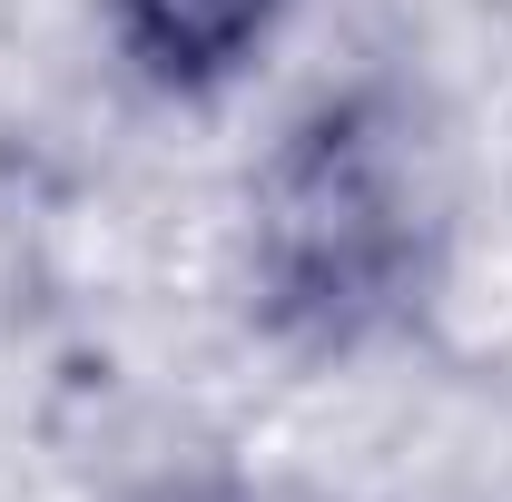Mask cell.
Returning a JSON list of instances; mask_svg holds the SVG:
<instances>
[{
	"instance_id": "1",
	"label": "cell",
	"mask_w": 512,
	"mask_h": 502,
	"mask_svg": "<svg viewBox=\"0 0 512 502\" xmlns=\"http://www.w3.org/2000/svg\"><path fill=\"white\" fill-rule=\"evenodd\" d=\"M266 10L276 0H119L128 40L148 50V69H168V79H217L266 30Z\"/></svg>"
}]
</instances>
